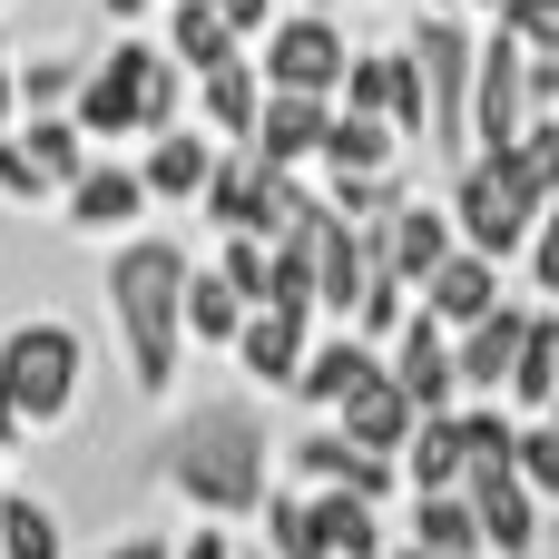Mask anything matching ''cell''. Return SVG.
Wrapping results in <instances>:
<instances>
[{"label":"cell","mask_w":559,"mask_h":559,"mask_svg":"<svg viewBox=\"0 0 559 559\" xmlns=\"http://www.w3.org/2000/svg\"><path fill=\"white\" fill-rule=\"evenodd\" d=\"M187 275L197 255L177 236H118L108 265H98V305H108V334L128 354V393L138 403H167L177 393V364H187Z\"/></svg>","instance_id":"cell-1"},{"label":"cell","mask_w":559,"mask_h":559,"mask_svg":"<svg viewBox=\"0 0 559 559\" xmlns=\"http://www.w3.org/2000/svg\"><path fill=\"white\" fill-rule=\"evenodd\" d=\"M157 481L197 521H255L275 501V432H265V413L255 403H197L187 423H167Z\"/></svg>","instance_id":"cell-2"},{"label":"cell","mask_w":559,"mask_h":559,"mask_svg":"<svg viewBox=\"0 0 559 559\" xmlns=\"http://www.w3.org/2000/svg\"><path fill=\"white\" fill-rule=\"evenodd\" d=\"M187 98H197V79L177 69V49L167 39H108L98 59H88V79H79V128L88 138H157V128H177L187 118Z\"/></svg>","instance_id":"cell-3"},{"label":"cell","mask_w":559,"mask_h":559,"mask_svg":"<svg viewBox=\"0 0 559 559\" xmlns=\"http://www.w3.org/2000/svg\"><path fill=\"white\" fill-rule=\"evenodd\" d=\"M0 383H10V403H20L29 432H59V423L79 413V393H88V344H79V324H69V314H20V324L0 334Z\"/></svg>","instance_id":"cell-4"},{"label":"cell","mask_w":559,"mask_h":559,"mask_svg":"<svg viewBox=\"0 0 559 559\" xmlns=\"http://www.w3.org/2000/svg\"><path fill=\"white\" fill-rule=\"evenodd\" d=\"M442 197H452L462 246H481V255H501V265H511V255L531 246V226L550 216V197L521 177V157H511V147H472V157L452 167V187H442Z\"/></svg>","instance_id":"cell-5"},{"label":"cell","mask_w":559,"mask_h":559,"mask_svg":"<svg viewBox=\"0 0 559 559\" xmlns=\"http://www.w3.org/2000/svg\"><path fill=\"white\" fill-rule=\"evenodd\" d=\"M305 197H314L305 167H275V157H255V147H226L197 206H206L216 236H285V226L305 216Z\"/></svg>","instance_id":"cell-6"},{"label":"cell","mask_w":559,"mask_h":559,"mask_svg":"<svg viewBox=\"0 0 559 559\" xmlns=\"http://www.w3.org/2000/svg\"><path fill=\"white\" fill-rule=\"evenodd\" d=\"M403 39H413V59H423V79H432V138H442V157H472V79H481V29H472V10H423Z\"/></svg>","instance_id":"cell-7"},{"label":"cell","mask_w":559,"mask_h":559,"mask_svg":"<svg viewBox=\"0 0 559 559\" xmlns=\"http://www.w3.org/2000/svg\"><path fill=\"white\" fill-rule=\"evenodd\" d=\"M255 69L265 88H305V98H334L344 69H354V39L334 10H275V29L255 39Z\"/></svg>","instance_id":"cell-8"},{"label":"cell","mask_w":559,"mask_h":559,"mask_svg":"<svg viewBox=\"0 0 559 559\" xmlns=\"http://www.w3.org/2000/svg\"><path fill=\"white\" fill-rule=\"evenodd\" d=\"M531 128V49L511 29H481V79H472V147H521Z\"/></svg>","instance_id":"cell-9"},{"label":"cell","mask_w":559,"mask_h":559,"mask_svg":"<svg viewBox=\"0 0 559 559\" xmlns=\"http://www.w3.org/2000/svg\"><path fill=\"white\" fill-rule=\"evenodd\" d=\"M157 197H147V177H138V157H88L69 187H59V216H69V236H138V216H147Z\"/></svg>","instance_id":"cell-10"},{"label":"cell","mask_w":559,"mask_h":559,"mask_svg":"<svg viewBox=\"0 0 559 559\" xmlns=\"http://www.w3.org/2000/svg\"><path fill=\"white\" fill-rule=\"evenodd\" d=\"M364 246H373V265H383V275H403V285L423 295V285H432V265L462 246V226H452V197H403L383 226H364Z\"/></svg>","instance_id":"cell-11"},{"label":"cell","mask_w":559,"mask_h":559,"mask_svg":"<svg viewBox=\"0 0 559 559\" xmlns=\"http://www.w3.org/2000/svg\"><path fill=\"white\" fill-rule=\"evenodd\" d=\"M314 334H324V314H314V305H255V314H246V334H236L226 354H236V373H246L255 393H295V373H305Z\"/></svg>","instance_id":"cell-12"},{"label":"cell","mask_w":559,"mask_h":559,"mask_svg":"<svg viewBox=\"0 0 559 559\" xmlns=\"http://www.w3.org/2000/svg\"><path fill=\"white\" fill-rule=\"evenodd\" d=\"M285 472H295L305 491H364V501H393V491H403V462L364 452V442H354V432H334V423L295 432V442H285Z\"/></svg>","instance_id":"cell-13"},{"label":"cell","mask_w":559,"mask_h":559,"mask_svg":"<svg viewBox=\"0 0 559 559\" xmlns=\"http://www.w3.org/2000/svg\"><path fill=\"white\" fill-rule=\"evenodd\" d=\"M383 364H393V383H403L423 413H452V403H472V393H462V354H452V324H442V314H423V305L403 314V334L383 344Z\"/></svg>","instance_id":"cell-14"},{"label":"cell","mask_w":559,"mask_h":559,"mask_svg":"<svg viewBox=\"0 0 559 559\" xmlns=\"http://www.w3.org/2000/svg\"><path fill=\"white\" fill-rule=\"evenodd\" d=\"M472 511H481V540H491V559H531V540H540V491L521 481V462H472Z\"/></svg>","instance_id":"cell-15"},{"label":"cell","mask_w":559,"mask_h":559,"mask_svg":"<svg viewBox=\"0 0 559 559\" xmlns=\"http://www.w3.org/2000/svg\"><path fill=\"white\" fill-rule=\"evenodd\" d=\"M216 157H226V138H206L197 118H177V128H157V138L138 147V177H147L157 206H197L206 177H216Z\"/></svg>","instance_id":"cell-16"},{"label":"cell","mask_w":559,"mask_h":559,"mask_svg":"<svg viewBox=\"0 0 559 559\" xmlns=\"http://www.w3.org/2000/svg\"><path fill=\"white\" fill-rule=\"evenodd\" d=\"M324 423H334V432H354L364 452H383V462H403V442H413V423H423V403H413V393L393 383V364H373V373H364V383H354V393H344V403H334Z\"/></svg>","instance_id":"cell-17"},{"label":"cell","mask_w":559,"mask_h":559,"mask_svg":"<svg viewBox=\"0 0 559 559\" xmlns=\"http://www.w3.org/2000/svg\"><path fill=\"white\" fill-rule=\"evenodd\" d=\"M324 128H334V98H305V88H265V108H255V157H275V167H314L324 157Z\"/></svg>","instance_id":"cell-18"},{"label":"cell","mask_w":559,"mask_h":559,"mask_svg":"<svg viewBox=\"0 0 559 559\" xmlns=\"http://www.w3.org/2000/svg\"><path fill=\"white\" fill-rule=\"evenodd\" d=\"M521 344H531V305H511V295H501L481 324H462V334H452V354H462V393H511Z\"/></svg>","instance_id":"cell-19"},{"label":"cell","mask_w":559,"mask_h":559,"mask_svg":"<svg viewBox=\"0 0 559 559\" xmlns=\"http://www.w3.org/2000/svg\"><path fill=\"white\" fill-rule=\"evenodd\" d=\"M501 295H511V285H501V255H481V246H452V255L432 265V285H423V314H442V324L462 334V324H481Z\"/></svg>","instance_id":"cell-20"},{"label":"cell","mask_w":559,"mask_h":559,"mask_svg":"<svg viewBox=\"0 0 559 559\" xmlns=\"http://www.w3.org/2000/svg\"><path fill=\"white\" fill-rule=\"evenodd\" d=\"M393 157H403V128L373 118V108H344V98H334V128H324L314 177H393Z\"/></svg>","instance_id":"cell-21"},{"label":"cell","mask_w":559,"mask_h":559,"mask_svg":"<svg viewBox=\"0 0 559 559\" xmlns=\"http://www.w3.org/2000/svg\"><path fill=\"white\" fill-rule=\"evenodd\" d=\"M373 364H383V344H364L354 324H324V334H314V354H305V373H295V403H305V413H334Z\"/></svg>","instance_id":"cell-22"},{"label":"cell","mask_w":559,"mask_h":559,"mask_svg":"<svg viewBox=\"0 0 559 559\" xmlns=\"http://www.w3.org/2000/svg\"><path fill=\"white\" fill-rule=\"evenodd\" d=\"M255 108H265V69H255V49L197 79V128H206V138L246 147V138H255Z\"/></svg>","instance_id":"cell-23"},{"label":"cell","mask_w":559,"mask_h":559,"mask_svg":"<svg viewBox=\"0 0 559 559\" xmlns=\"http://www.w3.org/2000/svg\"><path fill=\"white\" fill-rule=\"evenodd\" d=\"M472 481V432H462V403L452 413H423L413 442H403V491H462Z\"/></svg>","instance_id":"cell-24"},{"label":"cell","mask_w":559,"mask_h":559,"mask_svg":"<svg viewBox=\"0 0 559 559\" xmlns=\"http://www.w3.org/2000/svg\"><path fill=\"white\" fill-rule=\"evenodd\" d=\"M167 49H177V69H187V79H206V69L246 59L255 39H246V29H226V20H216V0H167Z\"/></svg>","instance_id":"cell-25"},{"label":"cell","mask_w":559,"mask_h":559,"mask_svg":"<svg viewBox=\"0 0 559 559\" xmlns=\"http://www.w3.org/2000/svg\"><path fill=\"white\" fill-rule=\"evenodd\" d=\"M413 540H423V550H442V559H491L472 491H413Z\"/></svg>","instance_id":"cell-26"},{"label":"cell","mask_w":559,"mask_h":559,"mask_svg":"<svg viewBox=\"0 0 559 559\" xmlns=\"http://www.w3.org/2000/svg\"><path fill=\"white\" fill-rule=\"evenodd\" d=\"M20 147L49 167V187H69V177L98 157V138L79 128V108H29V118H20Z\"/></svg>","instance_id":"cell-27"},{"label":"cell","mask_w":559,"mask_h":559,"mask_svg":"<svg viewBox=\"0 0 559 559\" xmlns=\"http://www.w3.org/2000/svg\"><path fill=\"white\" fill-rule=\"evenodd\" d=\"M246 314H255V305L236 295V275H226V265H197V275H187V344H236V334H246Z\"/></svg>","instance_id":"cell-28"},{"label":"cell","mask_w":559,"mask_h":559,"mask_svg":"<svg viewBox=\"0 0 559 559\" xmlns=\"http://www.w3.org/2000/svg\"><path fill=\"white\" fill-rule=\"evenodd\" d=\"M314 521H324V550L334 559H383V501H364V491H314Z\"/></svg>","instance_id":"cell-29"},{"label":"cell","mask_w":559,"mask_h":559,"mask_svg":"<svg viewBox=\"0 0 559 559\" xmlns=\"http://www.w3.org/2000/svg\"><path fill=\"white\" fill-rule=\"evenodd\" d=\"M0 559H69V531L39 491H0Z\"/></svg>","instance_id":"cell-30"},{"label":"cell","mask_w":559,"mask_h":559,"mask_svg":"<svg viewBox=\"0 0 559 559\" xmlns=\"http://www.w3.org/2000/svg\"><path fill=\"white\" fill-rule=\"evenodd\" d=\"M383 118H393L403 138H432V79H423L413 39H393V49H383Z\"/></svg>","instance_id":"cell-31"},{"label":"cell","mask_w":559,"mask_h":559,"mask_svg":"<svg viewBox=\"0 0 559 559\" xmlns=\"http://www.w3.org/2000/svg\"><path fill=\"white\" fill-rule=\"evenodd\" d=\"M255 521H265V550H275V559H334V550H324V521H314V491H305V481H295V491H275Z\"/></svg>","instance_id":"cell-32"},{"label":"cell","mask_w":559,"mask_h":559,"mask_svg":"<svg viewBox=\"0 0 559 559\" xmlns=\"http://www.w3.org/2000/svg\"><path fill=\"white\" fill-rule=\"evenodd\" d=\"M206 265H226L246 305H275V246H265V236H216V255H206Z\"/></svg>","instance_id":"cell-33"},{"label":"cell","mask_w":559,"mask_h":559,"mask_svg":"<svg viewBox=\"0 0 559 559\" xmlns=\"http://www.w3.org/2000/svg\"><path fill=\"white\" fill-rule=\"evenodd\" d=\"M413 305H423V295H413L403 275H383V265H373V285H364V305H354V334H364V344H393Z\"/></svg>","instance_id":"cell-34"},{"label":"cell","mask_w":559,"mask_h":559,"mask_svg":"<svg viewBox=\"0 0 559 559\" xmlns=\"http://www.w3.org/2000/svg\"><path fill=\"white\" fill-rule=\"evenodd\" d=\"M79 79H88V59H69V49L20 59V98H29V108H79Z\"/></svg>","instance_id":"cell-35"},{"label":"cell","mask_w":559,"mask_h":559,"mask_svg":"<svg viewBox=\"0 0 559 559\" xmlns=\"http://www.w3.org/2000/svg\"><path fill=\"white\" fill-rule=\"evenodd\" d=\"M491 29H511L531 59H559V0H501V10H491Z\"/></svg>","instance_id":"cell-36"},{"label":"cell","mask_w":559,"mask_h":559,"mask_svg":"<svg viewBox=\"0 0 559 559\" xmlns=\"http://www.w3.org/2000/svg\"><path fill=\"white\" fill-rule=\"evenodd\" d=\"M0 197H10V206H49V197H59V187H49V167L20 147V128H0Z\"/></svg>","instance_id":"cell-37"},{"label":"cell","mask_w":559,"mask_h":559,"mask_svg":"<svg viewBox=\"0 0 559 559\" xmlns=\"http://www.w3.org/2000/svg\"><path fill=\"white\" fill-rule=\"evenodd\" d=\"M521 285H531L540 305H559V197H550V216L531 226V246H521Z\"/></svg>","instance_id":"cell-38"},{"label":"cell","mask_w":559,"mask_h":559,"mask_svg":"<svg viewBox=\"0 0 559 559\" xmlns=\"http://www.w3.org/2000/svg\"><path fill=\"white\" fill-rule=\"evenodd\" d=\"M511 157H521V177H531V187H540V197H559V118H531V128H521V147H511Z\"/></svg>","instance_id":"cell-39"},{"label":"cell","mask_w":559,"mask_h":559,"mask_svg":"<svg viewBox=\"0 0 559 559\" xmlns=\"http://www.w3.org/2000/svg\"><path fill=\"white\" fill-rule=\"evenodd\" d=\"M521 481H531L540 501H559V432H550V423L521 432Z\"/></svg>","instance_id":"cell-40"},{"label":"cell","mask_w":559,"mask_h":559,"mask_svg":"<svg viewBox=\"0 0 559 559\" xmlns=\"http://www.w3.org/2000/svg\"><path fill=\"white\" fill-rule=\"evenodd\" d=\"M344 108H373L383 118V49H354V69H344V88H334Z\"/></svg>","instance_id":"cell-41"},{"label":"cell","mask_w":559,"mask_h":559,"mask_svg":"<svg viewBox=\"0 0 559 559\" xmlns=\"http://www.w3.org/2000/svg\"><path fill=\"white\" fill-rule=\"evenodd\" d=\"M177 559H246V550H236V531H226V521H197V531L177 540Z\"/></svg>","instance_id":"cell-42"},{"label":"cell","mask_w":559,"mask_h":559,"mask_svg":"<svg viewBox=\"0 0 559 559\" xmlns=\"http://www.w3.org/2000/svg\"><path fill=\"white\" fill-rule=\"evenodd\" d=\"M275 10H285V0H216V20H226V29H246V39H265V29H275Z\"/></svg>","instance_id":"cell-43"},{"label":"cell","mask_w":559,"mask_h":559,"mask_svg":"<svg viewBox=\"0 0 559 559\" xmlns=\"http://www.w3.org/2000/svg\"><path fill=\"white\" fill-rule=\"evenodd\" d=\"M98 559H177V540H157V531H128V540H108Z\"/></svg>","instance_id":"cell-44"},{"label":"cell","mask_w":559,"mask_h":559,"mask_svg":"<svg viewBox=\"0 0 559 559\" xmlns=\"http://www.w3.org/2000/svg\"><path fill=\"white\" fill-rule=\"evenodd\" d=\"M20 118H29V98H20V59L0 49V128H20Z\"/></svg>","instance_id":"cell-45"},{"label":"cell","mask_w":559,"mask_h":559,"mask_svg":"<svg viewBox=\"0 0 559 559\" xmlns=\"http://www.w3.org/2000/svg\"><path fill=\"white\" fill-rule=\"evenodd\" d=\"M559 108V59H531V118H550Z\"/></svg>","instance_id":"cell-46"},{"label":"cell","mask_w":559,"mask_h":559,"mask_svg":"<svg viewBox=\"0 0 559 559\" xmlns=\"http://www.w3.org/2000/svg\"><path fill=\"white\" fill-rule=\"evenodd\" d=\"M20 442H29V423H20V403H10V383H0V462H10Z\"/></svg>","instance_id":"cell-47"},{"label":"cell","mask_w":559,"mask_h":559,"mask_svg":"<svg viewBox=\"0 0 559 559\" xmlns=\"http://www.w3.org/2000/svg\"><path fill=\"white\" fill-rule=\"evenodd\" d=\"M147 10H157V0H98V20H118V29H138Z\"/></svg>","instance_id":"cell-48"},{"label":"cell","mask_w":559,"mask_h":559,"mask_svg":"<svg viewBox=\"0 0 559 559\" xmlns=\"http://www.w3.org/2000/svg\"><path fill=\"white\" fill-rule=\"evenodd\" d=\"M383 559H442V550H423V540H413V550H383Z\"/></svg>","instance_id":"cell-49"},{"label":"cell","mask_w":559,"mask_h":559,"mask_svg":"<svg viewBox=\"0 0 559 559\" xmlns=\"http://www.w3.org/2000/svg\"><path fill=\"white\" fill-rule=\"evenodd\" d=\"M540 423H550V432H559V403H550V413H540Z\"/></svg>","instance_id":"cell-50"},{"label":"cell","mask_w":559,"mask_h":559,"mask_svg":"<svg viewBox=\"0 0 559 559\" xmlns=\"http://www.w3.org/2000/svg\"><path fill=\"white\" fill-rule=\"evenodd\" d=\"M0 49H10V29H0Z\"/></svg>","instance_id":"cell-51"},{"label":"cell","mask_w":559,"mask_h":559,"mask_svg":"<svg viewBox=\"0 0 559 559\" xmlns=\"http://www.w3.org/2000/svg\"><path fill=\"white\" fill-rule=\"evenodd\" d=\"M0 491H10V481H0Z\"/></svg>","instance_id":"cell-52"},{"label":"cell","mask_w":559,"mask_h":559,"mask_svg":"<svg viewBox=\"0 0 559 559\" xmlns=\"http://www.w3.org/2000/svg\"><path fill=\"white\" fill-rule=\"evenodd\" d=\"M550 118H559V108H550Z\"/></svg>","instance_id":"cell-53"}]
</instances>
